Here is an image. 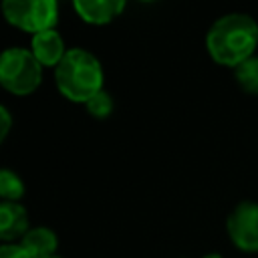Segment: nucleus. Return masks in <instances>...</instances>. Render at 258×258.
I'll return each mask as SVG.
<instances>
[{"instance_id":"nucleus-14","label":"nucleus","mask_w":258,"mask_h":258,"mask_svg":"<svg viewBox=\"0 0 258 258\" xmlns=\"http://www.w3.org/2000/svg\"><path fill=\"white\" fill-rule=\"evenodd\" d=\"M10 125H12V117L8 113L6 107H0V139H4L10 131Z\"/></svg>"},{"instance_id":"nucleus-7","label":"nucleus","mask_w":258,"mask_h":258,"mask_svg":"<svg viewBox=\"0 0 258 258\" xmlns=\"http://www.w3.org/2000/svg\"><path fill=\"white\" fill-rule=\"evenodd\" d=\"M125 8L121 0H81L75 2L77 14L89 24H107L117 18Z\"/></svg>"},{"instance_id":"nucleus-1","label":"nucleus","mask_w":258,"mask_h":258,"mask_svg":"<svg viewBox=\"0 0 258 258\" xmlns=\"http://www.w3.org/2000/svg\"><path fill=\"white\" fill-rule=\"evenodd\" d=\"M258 44V24L252 16L232 12L218 18L206 36V46L210 56L218 64L238 67L250 56Z\"/></svg>"},{"instance_id":"nucleus-5","label":"nucleus","mask_w":258,"mask_h":258,"mask_svg":"<svg viewBox=\"0 0 258 258\" xmlns=\"http://www.w3.org/2000/svg\"><path fill=\"white\" fill-rule=\"evenodd\" d=\"M226 228L236 248L244 252H256L258 250V204L254 202L238 204L230 212L226 220Z\"/></svg>"},{"instance_id":"nucleus-6","label":"nucleus","mask_w":258,"mask_h":258,"mask_svg":"<svg viewBox=\"0 0 258 258\" xmlns=\"http://www.w3.org/2000/svg\"><path fill=\"white\" fill-rule=\"evenodd\" d=\"M30 52L34 54V58L42 64V67H58L60 60L64 58L67 50H64V42L60 38V34L52 28V30H44L38 34H32V42H30Z\"/></svg>"},{"instance_id":"nucleus-2","label":"nucleus","mask_w":258,"mask_h":258,"mask_svg":"<svg viewBox=\"0 0 258 258\" xmlns=\"http://www.w3.org/2000/svg\"><path fill=\"white\" fill-rule=\"evenodd\" d=\"M54 81L62 97L75 103H87L103 91V69L99 58L89 50L71 48L54 69Z\"/></svg>"},{"instance_id":"nucleus-4","label":"nucleus","mask_w":258,"mask_h":258,"mask_svg":"<svg viewBox=\"0 0 258 258\" xmlns=\"http://www.w3.org/2000/svg\"><path fill=\"white\" fill-rule=\"evenodd\" d=\"M2 12L12 26L34 34L52 30L58 16V8L52 0H6Z\"/></svg>"},{"instance_id":"nucleus-11","label":"nucleus","mask_w":258,"mask_h":258,"mask_svg":"<svg viewBox=\"0 0 258 258\" xmlns=\"http://www.w3.org/2000/svg\"><path fill=\"white\" fill-rule=\"evenodd\" d=\"M22 196H24L22 179L10 169H2L0 171V198L4 202H18Z\"/></svg>"},{"instance_id":"nucleus-8","label":"nucleus","mask_w":258,"mask_h":258,"mask_svg":"<svg viewBox=\"0 0 258 258\" xmlns=\"http://www.w3.org/2000/svg\"><path fill=\"white\" fill-rule=\"evenodd\" d=\"M28 232L26 210L18 202H2L0 206V238L10 242Z\"/></svg>"},{"instance_id":"nucleus-13","label":"nucleus","mask_w":258,"mask_h":258,"mask_svg":"<svg viewBox=\"0 0 258 258\" xmlns=\"http://www.w3.org/2000/svg\"><path fill=\"white\" fill-rule=\"evenodd\" d=\"M0 258H30L20 244H4L0 248Z\"/></svg>"},{"instance_id":"nucleus-10","label":"nucleus","mask_w":258,"mask_h":258,"mask_svg":"<svg viewBox=\"0 0 258 258\" xmlns=\"http://www.w3.org/2000/svg\"><path fill=\"white\" fill-rule=\"evenodd\" d=\"M236 81L238 85L252 95H258V56H250L248 60H244L242 64H238L234 69Z\"/></svg>"},{"instance_id":"nucleus-9","label":"nucleus","mask_w":258,"mask_h":258,"mask_svg":"<svg viewBox=\"0 0 258 258\" xmlns=\"http://www.w3.org/2000/svg\"><path fill=\"white\" fill-rule=\"evenodd\" d=\"M20 246L30 258H52L56 250V236L48 228H32L22 236Z\"/></svg>"},{"instance_id":"nucleus-3","label":"nucleus","mask_w":258,"mask_h":258,"mask_svg":"<svg viewBox=\"0 0 258 258\" xmlns=\"http://www.w3.org/2000/svg\"><path fill=\"white\" fill-rule=\"evenodd\" d=\"M42 79V64L26 48H6L0 56V83L14 95L32 93Z\"/></svg>"},{"instance_id":"nucleus-15","label":"nucleus","mask_w":258,"mask_h":258,"mask_svg":"<svg viewBox=\"0 0 258 258\" xmlns=\"http://www.w3.org/2000/svg\"><path fill=\"white\" fill-rule=\"evenodd\" d=\"M52 258H58V256H52Z\"/></svg>"},{"instance_id":"nucleus-12","label":"nucleus","mask_w":258,"mask_h":258,"mask_svg":"<svg viewBox=\"0 0 258 258\" xmlns=\"http://www.w3.org/2000/svg\"><path fill=\"white\" fill-rule=\"evenodd\" d=\"M85 105H87L89 113H91L93 117H97V119H105V117H109L111 111H113V99H111V95H109L107 91H99V93H97L93 99H89Z\"/></svg>"}]
</instances>
